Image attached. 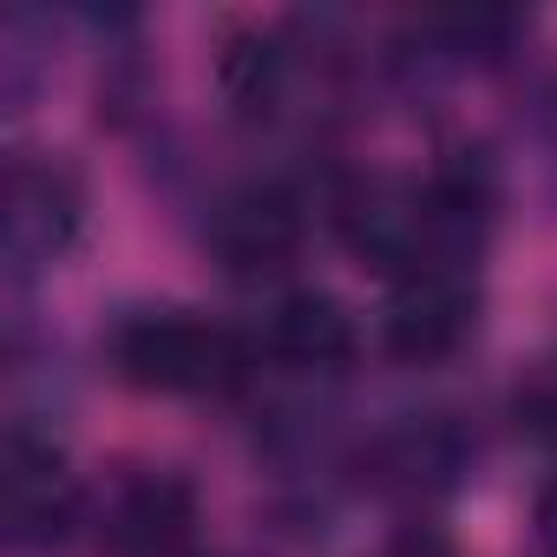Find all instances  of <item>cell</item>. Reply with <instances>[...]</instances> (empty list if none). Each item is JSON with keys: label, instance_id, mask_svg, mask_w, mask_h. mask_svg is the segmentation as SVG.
Here are the masks:
<instances>
[{"label": "cell", "instance_id": "obj_3", "mask_svg": "<svg viewBox=\"0 0 557 557\" xmlns=\"http://www.w3.org/2000/svg\"><path fill=\"white\" fill-rule=\"evenodd\" d=\"M0 511H8L14 544H60L66 537L79 492H73L53 440H34L21 426L8 433V453H0Z\"/></svg>", "mask_w": 557, "mask_h": 557}, {"label": "cell", "instance_id": "obj_4", "mask_svg": "<svg viewBox=\"0 0 557 557\" xmlns=\"http://www.w3.org/2000/svg\"><path fill=\"white\" fill-rule=\"evenodd\" d=\"M302 203L283 184H249L236 197L216 203L210 216V249L223 256V269L236 275H262V269H283L302 249Z\"/></svg>", "mask_w": 557, "mask_h": 557}, {"label": "cell", "instance_id": "obj_6", "mask_svg": "<svg viewBox=\"0 0 557 557\" xmlns=\"http://www.w3.org/2000/svg\"><path fill=\"white\" fill-rule=\"evenodd\" d=\"M269 348L283 355L289 368H348L355 361V348H361V329H355V315L335 302V296H322V289H302V296H283L275 302V315H269Z\"/></svg>", "mask_w": 557, "mask_h": 557}, {"label": "cell", "instance_id": "obj_11", "mask_svg": "<svg viewBox=\"0 0 557 557\" xmlns=\"http://www.w3.org/2000/svg\"><path fill=\"white\" fill-rule=\"evenodd\" d=\"M387 557H453V550H446L433 531H407V537H394V544H387Z\"/></svg>", "mask_w": 557, "mask_h": 557}, {"label": "cell", "instance_id": "obj_7", "mask_svg": "<svg viewBox=\"0 0 557 557\" xmlns=\"http://www.w3.org/2000/svg\"><path fill=\"white\" fill-rule=\"evenodd\" d=\"M73 230H79V197H73L66 171L21 164L8 177V243L21 256H53L73 243Z\"/></svg>", "mask_w": 557, "mask_h": 557}, {"label": "cell", "instance_id": "obj_8", "mask_svg": "<svg viewBox=\"0 0 557 557\" xmlns=\"http://www.w3.org/2000/svg\"><path fill=\"white\" fill-rule=\"evenodd\" d=\"M216 79H223V92L236 99V106H256V99H269L275 92V79H283V53H275V40L269 34H230L223 40V53H216Z\"/></svg>", "mask_w": 557, "mask_h": 557}, {"label": "cell", "instance_id": "obj_5", "mask_svg": "<svg viewBox=\"0 0 557 557\" xmlns=\"http://www.w3.org/2000/svg\"><path fill=\"white\" fill-rule=\"evenodd\" d=\"M197 524V498L177 472H125L106 505V544L119 557H171Z\"/></svg>", "mask_w": 557, "mask_h": 557}, {"label": "cell", "instance_id": "obj_2", "mask_svg": "<svg viewBox=\"0 0 557 557\" xmlns=\"http://www.w3.org/2000/svg\"><path fill=\"white\" fill-rule=\"evenodd\" d=\"M472 275L466 269H420V275H400V289L387 302V355L400 361H446L466 335H472Z\"/></svg>", "mask_w": 557, "mask_h": 557}, {"label": "cell", "instance_id": "obj_10", "mask_svg": "<svg viewBox=\"0 0 557 557\" xmlns=\"http://www.w3.org/2000/svg\"><path fill=\"white\" fill-rule=\"evenodd\" d=\"M531 524H537V544L544 557H557V472L537 485V505H531Z\"/></svg>", "mask_w": 557, "mask_h": 557}, {"label": "cell", "instance_id": "obj_9", "mask_svg": "<svg viewBox=\"0 0 557 557\" xmlns=\"http://www.w3.org/2000/svg\"><path fill=\"white\" fill-rule=\"evenodd\" d=\"M518 426H531L537 440H557V361H544L524 387H518Z\"/></svg>", "mask_w": 557, "mask_h": 557}, {"label": "cell", "instance_id": "obj_1", "mask_svg": "<svg viewBox=\"0 0 557 557\" xmlns=\"http://www.w3.org/2000/svg\"><path fill=\"white\" fill-rule=\"evenodd\" d=\"M112 361L132 387L151 394H223L249 374V348L216 329L197 322L184 309H145L112 335Z\"/></svg>", "mask_w": 557, "mask_h": 557}]
</instances>
